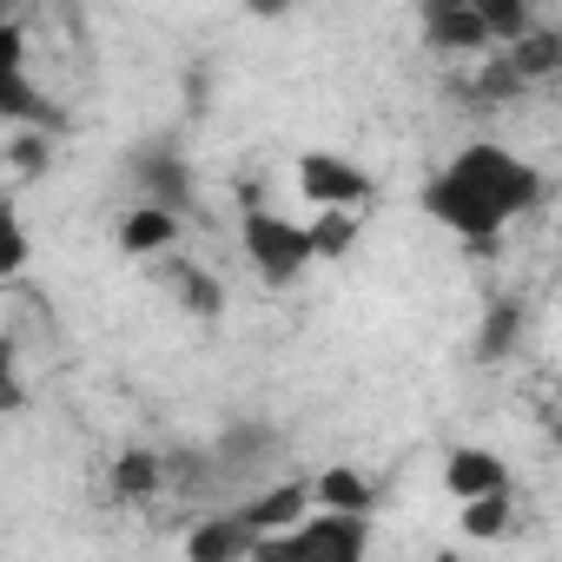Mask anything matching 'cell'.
<instances>
[{
	"instance_id": "1",
	"label": "cell",
	"mask_w": 562,
	"mask_h": 562,
	"mask_svg": "<svg viewBox=\"0 0 562 562\" xmlns=\"http://www.w3.org/2000/svg\"><path fill=\"white\" fill-rule=\"evenodd\" d=\"M542 192H549V179H542V166L522 146H509V139H463V146H450L430 166V179L417 186V205H424V218L437 232H450L457 245L483 251L503 232H516L542 205Z\"/></svg>"
},
{
	"instance_id": "2",
	"label": "cell",
	"mask_w": 562,
	"mask_h": 562,
	"mask_svg": "<svg viewBox=\"0 0 562 562\" xmlns=\"http://www.w3.org/2000/svg\"><path fill=\"white\" fill-rule=\"evenodd\" d=\"M238 245H245V265H251V278H258L265 292L305 285L312 265H318V245H312L305 212H285V205H245Z\"/></svg>"
},
{
	"instance_id": "3",
	"label": "cell",
	"mask_w": 562,
	"mask_h": 562,
	"mask_svg": "<svg viewBox=\"0 0 562 562\" xmlns=\"http://www.w3.org/2000/svg\"><path fill=\"white\" fill-rule=\"evenodd\" d=\"M292 186L305 212H371L378 205V172L351 159L345 146H305L292 159Z\"/></svg>"
},
{
	"instance_id": "4",
	"label": "cell",
	"mask_w": 562,
	"mask_h": 562,
	"mask_svg": "<svg viewBox=\"0 0 562 562\" xmlns=\"http://www.w3.org/2000/svg\"><path fill=\"white\" fill-rule=\"evenodd\" d=\"M364 549H371V516H358V509H318V503L258 542V555H325V562H358Z\"/></svg>"
},
{
	"instance_id": "5",
	"label": "cell",
	"mask_w": 562,
	"mask_h": 562,
	"mask_svg": "<svg viewBox=\"0 0 562 562\" xmlns=\"http://www.w3.org/2000/svg\"><path fill=\"white\" fill-rule=\"evenodd\" d=\"M0 120H14L27 133H54L60 126V113L34 87V27L14 21V14H0Z\"/></svg>"
},
{
	"instance_id": "6",
	"label": "cell",
	"mask_w": 562,
	"mask_h": 562,
	"mask_svg": "<svg viewBox=\"0 0 562 562\" xmlns=\"http://www.w3.org/2000/svg\"><path fill=\"white\" fill-rule=\"evenodd\" d=\"M166 292L179 299V312H192V318H218L225 312V285H218V271L205 265V258H186L179 245L166 251Z\"/></svg>"
},
{
	"instance_id": "7",
	"label": "cell",
	"mask_w": 562,
	"mask_h": 562,
	"mask_svg": "<svg viewBox=\"0 0 562 562\" xmlns=\"http://www.w3.org/2000/svg\"><path fill=\"white\" fill-rule=\"evenodd\" d=\"M443 490L450 503H470V496H490V490H509V463L483 443H457L443 457Z\"/></svg>"
},
{
	"instance_id": "8",
	"label": "cell",
	"mask_w": 562,
	"mask_h": 562,
	"mask_svg": "<svg viewBox=\"0 0 562 562\" xmlns=\"http://www.w3.org/2000/svg\"><path fill=\"white\" fill-rule=\"evenodd\" d=\"M113 245H120L126 258H166V251L179 245V212H172V205H153V199H139V205L120 218Z\"/></svg>"
},
{
	"instance_id": "9",
	"label": "cell",
	"mask_w": 562,
	"mask_h": 562,
	"mask_svg": "<svg viewBox=\"0 0 562 562\" xmlns=\"http://www.w3.org/2000/svg\"><path fill=\"white\" fill-rule=\"evenodd\" d=\"M424 41L437 54H490L476 14H470V0H424Z\"/></svg>"
},
{
	"instance_id": "10",
	"label": "cell",
	"mask_w": 562,
	"mask_h": 562,
	"mask_svg": "<svg viewBox=\"0 0 562 562\" xmlns=\"http://www.w3.org/2000/svg\"><path fill=\"white\" fill-rule=\"evenodd\" d=\"M312 503L318 509H358V516H371L378 509V490H371V476L358 463H331V470L312 476Z\"/></svg>"
},
{
	"instance_id": "11",
	"label": "cell",
	"mask_w": 562,
	"mask_h": 562,
	"mask_svg": "<svg viewBox=\"0 0 562 562\" xmlns=\"http://www.w3.org/2000/svg\"><path fill=\"white\" fill-rule=\"evenodd\" d=\"M186 549H192L199 562H232V555H258V536L238 522V509H225V516L199 522V529L186 536Z\"/></svg>"
},
{
	"instance_id": "12",
	"label": "cell",
	"mask_w": 562,
	"mask_h": 562,
	"mask_svg": "<svg viewBox=\"0 0 562 562\" xmlns=\"http://www.w3.org/2000/svg\"><path fill=\"white\" fill-rule=\"evenodd\" d=\"M34 265V225H27V205L14 192H0V285H14V278Z\"/></svg>"
},
{
	"instance_id": "13",
	"label": "cell",
	"mask_w": 562,
	"mask_h": 562,
	"mask_svg": "<svg viewBox=\"0 0 562 562\" xmlns=\"http://www.w3.org/2000/svg\"><path fill=\"white\" fill-rule=\"evenodd\" d=\"M470 14H476V27H483L490 47H509L516 34L536 27V8H529V0H470Z\"/></svg>"
},
{
	"instance_id": "14",
	"label": "cell",
	"mask_w": 562,
	"mask_h": 562,
	"mask_svg": "<svg viewBox=\"0 0 562 562\" xmlns=\"http://www.w3.org/2000/svg\"><path fill=\"white\" fill-rule=\"evenodd\" d=\"M509 490H490V496H470V503H457V522H463V536H476V542H490V536H503L509 529Z\"/></svg>"
},
{
	"instance_id": "15",
	"label": "cell",
	"mask_w": 562,
	"mask_h": 562,
	"mask_svg": "<svg viewBox=\"0 0 562 562\" xmlns=\"http://www.w3.org/2000/svg\"><path fill=\"white\" fill-rule=\"evenodd\" d=\"M159 470H166V463H159L153 450H126V457L113 463V490H120V496H153V490H159Z\"/></svg>"
},
{
	"instance_id": "16",
	"label": "cell",
	"mask_w": 562,
	"mask_h": 562,
	"mask_svg": "<svg viewBox=\"0 0 562 562\" xmlns=\"http://www.w3.org/2000/svg\"><path fill=\"white\" fill-rule=\"evenodd\" d=\"M238 8L251 14V21H285V14H299L305 0H238Z\"/></svg>"
}]
</instances>
